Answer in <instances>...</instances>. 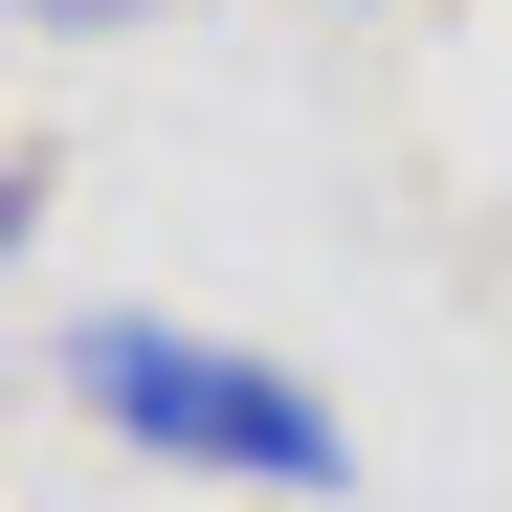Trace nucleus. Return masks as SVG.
<instances>
[{
    "instance_id": "1",
    "label": "nucleus",
    "mask_w": 512,
    "mask_h": 512,
    "mask_svg": "<svg viewBox=\"0 0 512 512\" xmlns=\"http://www.w3.org/2000/svg\"><path fill=\"white\" fill-rule=\"evenodd\" d=\"M67 379H90L134 446H179V468H245V490H334V401H290L268 357H223V334H156V312H112V334H67Z\"/></svg>"
}]
</instances>
